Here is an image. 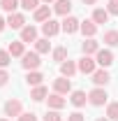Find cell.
<instances>
[{
	"label": "cell",
	"mask_w": 118,
	"mask_h": 121,
	"mask_svg": "<svg viewBox=\"0 0 118 121\" xmlns=\"http://www.w3.org/2000/svg\"><path fill=\"white\" fill-rule=\"evenodd\" d=\"M21 65H23V68H26V70H37V68H39V63H42V60H39V54H37V51H26V54H23V56H21Z\"/></svg>",
	"instance_id": "obj_1"
},
{
	"label": "cell",
	"mask_w": 118,
	"mask_h": 121,
	"mask_svg": "<svg viewBox=\"0 0 118 121\" xmlns=\"http://www.w3.org/2000/svg\"><path fill=\"white\" fill-rule=\"evenodd\" d=\"M106 98H109V95H106V91H104L102 86H97V89H93L88 93V103L95 105V107H102L104 103H106Z\"/></svg>",
	"instance_id": "obj_2"
},
{
	"label": "cell",
	"mask_w": 118,
	"mask_h": 121,
	"mask_svg": "<svg viewBox=\"0 0 118 121\" xmlns=\"http://www.w3.org/2000/svg\"><path fill=\"white\" fill-rule=\"evenodd\" d=\"M5 114H7V117H21V114H23L21 100H16V98L7 100V103H5Z\"/></svg>",
	"instance_id": "obj_3"
},
{
	"label": "cell",
	"mask_w": 118,
	"mask_h": 121,
	"mask_svg": "<svg viewBox=\"0 0 118 121\" xmlns=\"http://www.w3.org/2000/svg\"><path fill=\"white\" fill-rule=\"evenodd\" d=\"M53 91L60 93V95L70 93V91H72V82H70V77H58V79L53 82Z\"/></svg>",
	"instance_id": "obj_4"
},
{
	"label": "cell",
	"mask_w": 118,
	"mask_h": 121,
	"mask_svg": "<svg viewBox=\"0 0 118 121\" xmlns=\"http://www.w3.org/2000/svg\"><path fill=\"white\" fill-rule=\"evenodd\" d=\"M60 23L58 21H53V19H49V21H44L42 23V33H44V37H53V35H58L60 33Z\"/></svg>",
	"instance_id": "obj_5"
},
{
	"label": "cell",
	"mask_w": 118,
	"mask_h": 121,
	"mask_svg": "<svg viewBox=\"0 0 118 121\" xmlns=\"http://www.w3.org/2000/svg\"><path fill=\"white\" fill-rule=\"evenodd\" d=\"M95 65H97V60H93L90 56H83V58L79 60V72H83V75H93L95 72Z\"/></svg>",
	"instance_id": "obj_6"
},
{
	"label": "cell",
	"mask_w": 118,
	"mask_h": 121,
	"mask_svg": "<svg viewBox=\"0 0 118 121\" xmlns=\"http://www.w3.org/2000/svg\"><path fill=\"white\" fill-rule=\"evenodd\" d=\"M60 28L65 30V33H70V35H72V33H76V30L81 28V21H79V19H74V16H65V19H63V23H60Z\"/></svg>",
	"instance_id": "obj_7"
},
{
	"label": "cell",
	"mask_w": 118,
	"mask_h": 121,
	"mask_svg": "<svg viewBox=\"0 0 118 121\" xmlns=\"http://www.w3.org/2000/svg\"><path fill=\"white\" fill-rule=\"evenodd\" d=\"M97 65H102V68H109V65H111V63H114V54H111V51H109V49H100V51H97Z\"/></svg>",
	"instance_id": "obj_8"
},
{
	"label": "cell",
	"mask_w": 118,
	"mask_h": 121,
	"mask_svg": "<svg viewBox=\"0 0 118 121\" xmlns=\"http://www.w3.org/2000/svg\"><path fill=\"white\" fill-rule=\"evenodd\" d=\"M7 26L9 28H14V30H21V28H26V19H23V14H9L7 16Z\"/></svg>",
	"instance_id": "obj_9"
},
{
	"label": "cell",
	"mask_w": 118,
	"mask_h": 121,
	"mask_svg": "<svg viewBox=\"0 0 118 121\" xmlns=\"http://www.w3.org/2000/svg\"><path fill=\"white\" fill-rule=\"evenodd\" d=\"M46 103H49V107H51V109H63V107L67 105V100H65L60 93H51V95L46 98Z\"/></svg>",
	"instance_id": "obj_10"
},
{
	"label": "cell",
	"mask_w": 118,
	"mask_h": 121,
	"mask_svg": "<svg viewBox=\"0 0 118 121\" xmlns=\"http://www.w3.org/2000/svg\"><path fill=\"white\" fill-rule=\"evenodd\" d=\"M70 9H72V0H56V5H53V12L60 16H67Z\"/></svg>",
	"instance_id": "obj_11"
},
{
	"label": "cell",
	"mask_w": 118,
	"mask_h": 121,
	"mask_svg": "<svg viewBox=\"0 0 118 121\" xmlns=\"http://www.w3.org/2000/svg\"><path fill=\"white\" fill-rule=\"evenodd\" d=\"M21 42H37V28L35 26L21 28Z\"/></svg>",
	"instance_id": "obj_12"
},
{
	"label": "cell",
	"mask_w": 118,
	"mask_h": 121,
	"mask_svg": "<svg viewBox=\"0 0 118 121\" xmlns=\"http://www.w3.org/2000/svg\"><path fill=\"white\" fill-rule=\"evenodd\" d=\"M93 82H95L97 86H106V84L111 82V77H109L106 70H95V72H93Z\"/></svg>",
	"instance_id": "obj_13"
},
{
	"label": "cell",
	"mask_w": 118,
	"mask_h": 121,
	"mask_svg": "<svg viewBox=\"0 0 118 121\" xmlns=\"http://www.w3.org/2000/svg\"><path fill=\"white\" fill-rule=\"evenodd\" d=\"M81 49H83V56H90V54H97V51H100V44H97L93 37H88V40H83Z\"/></svg>",
	"instance_id": "obj_14"
},
{
	"label": "cell",
	"mask_w": 118,
	"mask_h": 121,
	"mask_svg": "<svg viewBox=\"0 0 118 121\" xmlns=\"http://www.w3.org/2000/svg\"><path fill=\"white\" fill-rule=\"evenodd\" d=\"M51 19V9H49V5H42V7H37L35 9V21H39V23H44Z\"/></svg>",
	"instance_id": "obj_15"
},
{
	"label": "cell",
	"mask_w": 118,
	"mask_h": 121,
	"mask_svg": "<svg viewBox=\"0 0 118 121\" xmlns=\"http://www.w3.org/2000/svg\"><path fill=\"white\" fill-rule=\"evenodd\" d=\"M79 30H81L86 37H93V35L97 33V23H95L93 19H90V21H81V28H79Z\"/></svg>",
	"instance_id": "obj_16"
},
{
	"label": "cell",
	"mask_w": 118,
	"mask_h": 121,
	"mask_svg": "<svg viewBox=\"0 0 118 121\" xmlns=\"http://www.w3.org/2000/svg\"><path fill=\"white\" fill-rule=\"evenodd\" d=\"M76 70H79V68H76L74 60H63V63H60V72H63V77H72Z\"/></svg>",
	"instance_id": "obj_17"
},
{
	"label": "cell",
	"mask_w": 118,
	"mask_h": 121,
	"mask_svg": "<svg viewBox=\"0 0 118 121\" xmlns=\"http://www.w3.org/2000/svg\"><path fill=\"white\" fill-rule=\"evenodd\" d=\"M86 100H88V95L83 93V91H72V98H70V103L74 107H83L86 105Z\"/></svg>",
	"instance_id": "obj_18"
},
{
	"label": "cell",
	"mask_w": 118,
	"mask_h": 121,
	"mask_svg": "<svg viewBox=\"0 0 118 121\" xmlns=\"http://www.w3.org/2000/svg\"><path fill=\"white\" fill-rule=\"evenodd\" d=\"M30 98H32L35 103H42V100H46V98H49V91H46L44 86H35V89L30 91Z\"/></svg>",
	"instance_id": "obj_19"
},
{
	"label": "cell",
	"mask_w": 118,
	"mask_h": 121,
	"mask_svg": "<svg viewBox=\"0 0 118 121\" xmlns=\"http://www.w3.org/2000/svg\"><path fill=\"white\" fill-rule=\"evenodd\" d=\"M26 42H21V40H19V42H9V49H7V51H9V54H12V56H16V58H21V56H23V54H26Z\"/></svg>",
	"instance_id": "obj_20"
},
{
	"label": "cell",
	"mask_w": 118,
	"mask_h": 121,
	"mask_svg": "<svg viewBox=\"0 0 118 121\" xmlns=\"http://www.w3.org/2000/svg\"><path fill=\"white\" fill-rule=\"evenodd\" d=\"M42 72H37V70H30L28 77H26V82H28V86H42Z\"/></svg>",
	"instance_id": "obj_21"
},
{
	"label": "cell",
	"mask_w": 118,
	"mask_h": 121,
	"mask_svg": "<svg viewBox=\"0 0 118 121\" xmlns=\"http://www.w3.org/2000/svg\"><path fill=\"white\" fill-rule=\"evenodd\" d=\"M93 21H95V23H106V21H109V12L102 9V7H97V9L93 12Z\"/></svg>",
	"instance_id": "obj_22"
},
{
	"label": "cell",
	"mask_w": 118,
	"mask_h": 121,
	"mask_svg": "<svg viewBox=\"0 0 118 121\" xmlns=\"http://www.w3.org/2000/svg\"><path fill=\"white\" fill-rule=\"evenodd\" d=\"M104 44H109V47L118 44V30H106L104 33Z\"/></svg>",
	"instance_id": "obj_23"
},
{
	"label": "cell",
	"mask_w": 118,
	"mask_h": 121,
	"mask_svg": "<svg viewBox=\"0 0 118 121\" xmlns=\"http://www.w3.org/2000/svg\"><path fill=\"white\" fill-rule=\"evenodd\" d=\"M49 49H51L49 37H42V40H37V42H35V51H37V54H46Z\"/></svg>",
	"instance_id": "obj_24"
},
{
	"label": "cell",
	"mask_w": 118,
	"mask_h": 121,
	"mask_svg": "<svg viewBox=\"0 0 118 121\" xmlns=\"http://www.w3.org/2000/svg\"><path fill=\"white\" fill-rule=\"evenodd\" d=\"M0 7H2V12L14 14V9L19 7V0H0Z\"/></svg>",
	"instance_id": "obj_25"
},
{
	"label": "cell",
	"mask_w": 118,
	"mask_h": 121,
	"mask_svg": "<svg viewBox=\"0 0 118 121\" xmlns=\"http://www.w3.org/2000/svg\"><path fill=\"white\" fill-rule=\"evenodd\" d=\"M106 117H109V121H118V103H109Z\"/></svg>",
	"instance_id": "obj_26"
},
{
	"label": "cell",
	"mask_w": 118,
	"mask_h": 121,
	"mask_svg": "<svg viewBox=\"0 0 118 121\" xmlns=\"http://www.w3.org/2000/svg\"><path fill=\"white\" fill-rule=\"evenodd\" d=\"M65 58H67V49H65V47H58V49H53V60L63 63Z\"/></svg>",
	"instance_id": "obj_27"
},
{
	"label": "cell",
	"mask_w": 118,
	"mask_h": 121,
	"mask_svg": "<svg viewBox=\"0 0 118 121\" xmlns=\"http://www.w3.org/2000/svg\"><path fill=\"white\" fill-rule=\"evenodd\" d=\"M60 119H63V117L58 114V109H49L44 117H42V121H60Z\"/></svg>",
	"instance_id": "obj_28"
},
{
	"label": "cell",
	"mask_w": 118,
	"mask_h": 121,
	"mask_svg": "<svg viewBox=\"0 0 118 121\" xmlns=\"http://www.w3.org/2000/svg\"><path fill=\"white\" fill-rule=\"evenodd\" d=\"M21 7H23V9H32V12H35V9L39 7V0H21Z\"/></svg>",
	"instance_id": "obj_29"
},
{
	"label": "cell",
	"mask_w": 118,
	"mask_h": 121,
	"mask_svg": "<svg viewBox=\"0 0 118 121\" xmlns=\"http://www.w3.org/2000/svg\"><path fill=\"white\" fill-rule=\"evenodd\" d=\"M9 60H12V54L0 49V68H7V65H9Z\"/></svg>",
	"instance_id": "obj_30"
},
{
	"label": "cell",
	"mask_w": 118,
	"mask_h": 121,
	"mask_svg": "<svg viewBox=\"0 0 118 121\" xmlns=\"http://www.w3.org/2000/svg\"><path fill=\"white\" fill-rule=\"evenodd\" d=\"M106 12L109 14H118V0H109L106 2Z\"/></svg>",
	"instance_id": "obj_31"
},
{
	"label": "cell",
	"mask_w": 118,
	"mask_h": 121,
	"mask_svg": "<svg viewBox=\"0 0 118 121\" xmlns=\"http://www.w3.org/2000/svg\"><path fill=\"white\" fill-rule=\"evenodd\" d=\"M19 121H37V114H32V112H23V114L19 117Z\"/></svg>",
	"instance_id": "obj_32"
},
{
	"label": "cell",
	"mask_w": 118,
	"mask_h": 121,
	"mask_svg": "<svg viewBox=\"0 0 118 121\" xmlns=\"http://www.w3.org/2000/svg\"><path fill=\"white\" fill-rule=\"evenodd\" d=\"M67 121H86V119H83V114H81V112H72V114L67 117Z\"/></svg>",
	"instance_id": "obj_33"
},
{
	"label": "cell",
	"mask_w": 118,
	"mask_h": 121,
	"mask_svg": "<svg viewBox=\"0 0 118 121\" xmlns=\"http://www.w3.org/2000/svg\"><path fill=\"white\" fill-rule=\"evenodd\" d=\"M7 79H9V75H7L5 70H0V86H5V84H7Z\"/></svg>",
	"instance_id": "obj_34"
},
{
	"label": "cell",
	"mask_w": 118,
	"mask_h": 121,
	"mask_svg": "<svg viewBox=\"0 0 118 121\" xmlns=\"http://www.w3.org/2000/svg\"><path fill=\"white\" fill-rule=\"evenodd\" d=\"M5 26H7V21H5V19H2V16H0V33H2V30H5Z\"/></svg>",
	"instance_id": "obj_35"
},
{
	"label": "cell",
	"mask_w": 118,
	"mask_h": 121,
	"mask_svg": "<svg viewBox=\"0 0 118 121\" xmlns=\"http://www.w3.org/2000/svg\"><path fill=\"white\" fill-rule=\"evenodd\" d=\"M97 0H83V5H95Z\"/></svg>",
	"instance_id": "obj_36"
},
{
	"label": "cell",
	"mask_w": 118,
	"mask_h": 121,
	"mask_svg": "<svg viewBox=\"0 0 118 121\" xmlns=\"http://www.w3.org/2000/svg\"><path fill=\"white\" fill-rule=\"evenodd\" d=\"M44 2H46V5H49V2H56V0H44Z\"/></svg>",
	"instance_id": "obj_37"
},
{
	"label": "cell",
	"mask_w": 118,
	"mask_h": 121,
	"mask_svg": "<svg viewBox=\"0 0 118 121\" xmlns=\"http://www.w3.org/2000/svg\"><path fill=\"white\" fill-rule=\"evenodd\" d=\"M97 121H109V119H97Z\"/></svg>",
	"instance_id": "obj_38"
},
{
	"label": "cell",
	"mask_w": 118,
	"mask_h": 121,
	"mask_svg": "<svg viewBox=\"0 0 118 121\" xmlns=\"http://www.w3.org/2000/svg\"><path fill=\"white\" fill-rule=\"evenodd\" d=\"M0 121H7V119H0Z\"/></svg>",
	"instance_id": "obj_39"
}]
</instances>
